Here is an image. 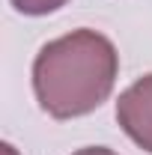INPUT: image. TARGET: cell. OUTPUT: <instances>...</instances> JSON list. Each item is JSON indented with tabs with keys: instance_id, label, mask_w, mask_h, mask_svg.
<instances>
[{
	"instance_id": "obj_4",
	"label": "cell",
	"mask_w": 152,
	"mask_h": 155,
	"mask_svg": "<svg viewBox=\"0 0 152 155\" xmlns=\"http://www.w3.org/2000/svg\"><path fill=\"white\" fill-rule=\"evenodd\" d=\"M72 155H116L114 149H107V146H84V149H78Z\"/></svg>"
},
{
	"instance_id": "obj_2",
	"label": "cell",
	"mask_w": 152,
	"mask_h": 155,
	"mask_svg": "<svg viewBox=\"0 0 152 155\" xmlns=\"http://www.w3.org/2000/svg\"><path fill=\"white\" fill-rule=\"evenodd\" d=\"M116 122L140 149L152 152V75H143L119 96Z\"/></svg>"
},
{
	"instance_id": "obj_1",
	"label": "cell",
	"mask_w": 152,
	"mask_h": 155,
	"mask_svg": "<svg viewBox=\"0 0 152 155\" xmlns=\"http://www.w3.org/2000/svg\"><path fill=\"white\" fill-rule=\"evenodd\" d=\"M119 75L114 42L95 30H72L42 45L33 60V93L45 114L75 119L107 101Z\"/></svg>"
},
{
	"instance_id": "obj_3",
	"label": "cell",
	"mask_w": 152,
	"mask_h": 155,
	"mask_svg": "<svg viewBox=\"0 0 152 155\" xmlns=\"http://www.w3.org/2000/svg\"><path fill=\"white\" fill-rule=\"evenodd\" d=\"M12 6L21 15H48V12H57L60 6H66V0H12Z\"/></svg>"
}]
</instances>
